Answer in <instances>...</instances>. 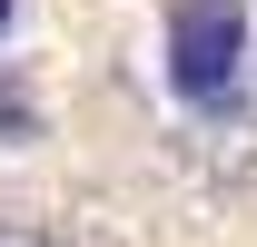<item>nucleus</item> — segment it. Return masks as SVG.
Segmentation results:
<instances>
[{
	"mask_svg": "<svg viewBox=\"0 0 257 247\" xmlns=\"http://www.w3.org/2000/svg\"><path fill=\"white\" fill-rule=\"evenodd\" d=\"M0 139H30V99L20 89H0Z\"/></svg>",
	"mask_w": 257,
	"mask_h": 247,
	"instance_id": "2",
	"label": "nucleus"
},
{
	"mask_svg": "<svg viewBox=\"0 0 257 247\" xmlns=\"http://www.w3.org/2000/svg\"><path fill=\"white\" fill-rule=\"evenodd\" d=\"M247 79V10L237 0H178L168 10V89L188 109H227Z\"/></svg>",
	"mask_w": 257,
	"mask_h": 247,
	"instance_id": "1",
	"label": "nucleus"
},
{
	"mask_svg": "<svg viewBox=\"0 0 257 247\" xmlns=\"http://www.w3.org/2000/svg\"><path fill=\"white\" fill-rule=\"evenodd\" d=\"M0 30H10V0H0Z\"/></svg>",
	"mask_w": 257,
	"mask_h": 247,
	"instance_id": "3",
	"label": "nucleus"
}]
</instances>
